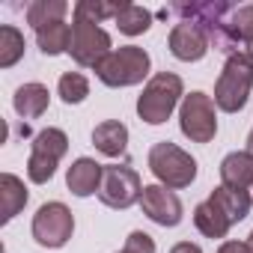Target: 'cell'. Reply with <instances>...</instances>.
Returning <instances> with one entry per match:
<instances>
[{"mask_svg": "<svg viewBox=\"0 0 253 253\" xmlns=\"http://www.w3.org/2000/svg\"><path fill=\"white\" fill-rule=\"evenodd\" d=\"M140 197H143V182H140L134 167H128V164H107L104 167L98 200L107 209L125 211V209H131L134 203H140Z\"/></svg>", "mask_w": 253, "mask_h": 253, "instance_id": "obj_7", "label": "cell"}, {"mask_svg": "<svg viewBox=\"0 0 253 253\" xmlns=\"http://www.w3.org/2000/svg\"><path fill=\"white\" fill-rule=\"evenodd\" d=\"M247 152L253 155V128H250V134H247Z\"/></svg>", "mask_w": 253, "mask_h": 253, "instance_id": "obj_29", "label": "cell"}, {"mask_svg": "<svg viewBox=\"0 0 253 253\" xmlns=\"http://www.w3.org/2000/svg\"><path fill=\"white\" fill-rule=\"evenodd\" d=\"M149 69H152V60H149V54L143 48H137V45H122V48H113L95 66V78L104 86L122 89V86H137V84H143V78H149Z\"/></svg>", "mask_w": 253, "mask_h": 253, "instance_id": "obj_2", "label": "cell"}, {"mask_svg": "<svg viewBox=\"0 0 253 253\" xmlns=\"http://www.w3.org/2000/svg\"><path fill=\"white\" fill-rule=\"evenodd\" d=\"M57 95H60L66 104H81V101L89 95V81H86V75H81V72H66V75H60Z\"/></svg>", "mask_w": 253, "mask_h": 253, "instance_id": "obj_24", "label": "cell"}, {"mask_svg": "<svg viewBox=\"0 0 253 253\" xmlns=\"http://www.w3.org/2000/svg\"><path fill=\"white\" fill-rule=\"evenodd\" d=\"M247 197H250V203H253V185H250V191H247Z\"/></svg>", "mask_w": 253, "mask_h": 253, "instance_id": "obj_31", "label": "cell"}, {"mask_svg": "<svg viewBox=\"0 0 253 253\" xmlns=\"http://www.w3.org/2000/svg\"><path fill=\"white\" fill-rule=\"evenodd\" d=\"M113 51L110 33L101 30L95 21L84 18V15H72V60L84 69H95L107 54Z\"/></svg>", "mask_w": 253, "mask_h": 253, "instance_id": "obj_8", "label": "cell"}, {"mask_svg": "<svg viewBox=\"0 0 253 253\" xmlns=\"http://www.w3.org/2000/svg\"><path fill=\"white\" fill-rule=\"evenodd\" d=\"M209 45H211V36L206 33V27L194 24V21H179L173 24L170 30V39H167V48L176 60L182 63H197L209 54Z\"/></svg>", "mask_w": 253, "mask_h": 253, "instance_id": "obj_11", "label": "cell"}, {"mask_svg": "<svg viewBox=\"0 0 253 253\" xmlns=\"http://www.w3.org/2000/svg\"><path fill=\"white\" fill-rule=\"evenodd\" d=\"M220 185L235 188V191H250L253 185V155L244 152H229L220 161Z\"/></svg>", "mask_w": 253, "mask_h": 253, "instance_id": "obj_15", "label": "cell"}, {"mask_svg": "<svg viewBox=\"0 0 253 253\" xmlns=\"http://www.w3.org/2000/svg\"><path fill=\"white\" fill-rule=\"evenodd\" d=\"M69 152V137L63 128H42L33 137L30 146V161H27V179L33 185H45L54 179L57 164L63 161V155Z\"/></svg>", "mask_w": 253, "mask_h": 253, "instance_id": "obj_6", "label": "cell"}, {"mask_svg": "<svg viewBox=\"0 0 253 253\" xmlns=\"http://www.w3.org/2000/svg\"><path fill=\"white\" fill-rule=\"evenodd\" d=\"M48 104H51V92H48L45 84H36V81L18 86L15 95H12V107L21 119H39L48 110Z\"/></svg>", "mask_w": 253, "mask_h": 253, "instance_id": "obj_16", "label": "cell"}, {"mask_svg": "<svg viewBox=\"0 0 253 253\" xmlns=\"http://www.w3.org/2000/svg\"><path fill=\"white\" fill-rule=\"evenodd\" d=\"M194 226L206 235V238H226V232H229V220H226V214L211 203V200H203L197 209H194Z\"/></svg>", "mask_w": 253, "mask_h": 253, "instance_id": "obj_19", "label": "cell"}, {"mask_svg": "<svg viewBox=\"0 0 253 253\" xmlns=\"http://www.w3.org/2000/svg\"><path fill=\"white\" fill-rule=\"evenodd\" d=\"M113 21H116L119 33H125V36H140V33H146L152 27V12L143 9V6H137V3H125V0H122L119 15Z\"/></svg>", "mask_w": 253, "mask_h": 253, "instance_id": "obj_22", "label": "cell"}, {"mask_svg": "<svg viewBox=\"0 0 253 253\" xmlns=\"http://www.w3.org/2000/svg\"><path fill=\"white\" fill-rule=\"evenodd\" d=\"M27 188H24V182L18 179V176H12V173H3L0 176V206H3V214H0V220L3 223H9L24 206H27Z\"/></svg>", "mask_w": 253, "mask_h": 253, "instance_id": "obj_18", "label": "cell"}, {"mask_svg": "<svg viewBox=\"0 0 253 253\" xmlns=\"http://www.w3.org/2000/svg\"><path fill=\"white\" fill-rule=\"evenodd\" d=\"M116 253H155V241H152V235H149V232L134 229L128 238H125V247H122V250H116Z\"/></svg>", "mask_w": 253, "mask_h": 253, "instance_id": "obj_26", "label": "cell"}, {"mask_svg": "<svg viewBox=\"0 0 253 253\" xmlns=\"http://www.w3.org/2000/svg\"><path fill=\"white\" fill-rule=\"evenodd\" d=\"M24 33L12 24L0 27V69H12L24 57Z\"/></svg>", "mask_w": 253, "mask_h": 253, "instance_id": "obj_23", "label": "cell"}, {"mask_svg": "<svg viewBox=\"0 0 253 253\" xmlns=\"http://www.w3.org/2000/svg\"><path fill=\"white\" fill-rule=\"evenodd\" d=\"M247 244H250V253H253V232H250V238H247Z\"/></svg>", "mask_w": 253, "mask_h": 253, "instance_id": "obj_30", "label": "cell"}, {"mask_svg": "<svg viewBox=\"0 0 253 253\" xmlns=\"http://www.w3.org/2000/svg\"><path fill=\"white\" fill-rule=\"evenodd\" d=\"M92 146L107 158H119L128 149V128L119 119H104L92 128Z\"/></svg>", "mask_w": 253, "mask_h": 253, "instance_id": "obj_14", "label": "cell"}, {"mask_svg": "<svg viewBox=\"0 0 253 253\" xmlns=\"http://www.w3.org/2000/svg\"><path fill=\"white\" fill-rule=\"evenodd\" d=\"M170 253H203V247L194 244V241H179V244L170 247Z\"/></svg>", "mask_w": 253, "mask_h": 253, "instance_id": "obj_28", "label": "cell"}, {"mask_svg": "<svg viewBox=\"0 0 253 253\" xmlns=\"http://www.w3.org/2000/svg\"><path fill=\"white\" fill-rule=\"evenodd\" d=\"M179 128L191 143H211L217 134V113L214 98L194 89L179 104Z\"/></svg>", "mask_w": 253, "mask_h": 253, "instance_id": "obj_5", "label": "cell"}, {"mask_svg": "<svg viewBox=\"0 0 253 253\" xmlns=\"http://www.w3.org/2000/svg\"><path fill=\"white\" fill-rule=\"evenodd\" d=\"M30 229H33L36 244L57 250V247H66L69 244V238L75 232V214L69 211L66 203H57L54 200V203L39 206V211L33 214V226Z\"/></svg>", "mask_w": 253, "mask_h": 253, "instance_id": "obj_9", "label": "cell"}, {"mask_svg": "<svg viewBox=\"0 0 253 253\" xmlns=\"http://www.w3.org/2000/svg\"><path fill=\"white\" fill-rule=\"evenodd\" d=\"M36 45H39V51L45 57L69 54V48H72V24L57 21V24H48V27L36 30Z\"/></svg>", "mask_w": 253, "mask_h": 253, "instance_id": "obj_20", "label": "cell"}, {"mask_svg": "<svg viewBox=\"0 0 253 253\" xmlns=\"http://www.w3.org/2000/svg\"><path fill=\"white\" fill-rule=\"evenodd\" d=\"M253 89V60L247 54H226V63L214 84V107L223 113H238Z\"/></svg>", "mask_w": 253, "mask_h": 253, "instance_id": "obj_3", "label": "cell"}, {"mask_svg": "<svg viewBox=\"0 0 253 253\" xmlns=\"http://www.w3.org/2000/svg\"><path fill=\"white\" fill-rule=\"evenodd\" d=\"M101 176H104V167L95 158H78L66 170V188L75 197H92L101 188Z\"/></svg>", "mask_w": 253, "mask_h": 253, "instance_id": "obj_13", "label": "cell"}, {"mask_svg": "<svg viewBox=\"0 0 253 253\" xmlns=\"http://www.w3.org/2000/svg\"><path fill=\"white\" fill-rule=\"evenodd\" d=\"M185 98V84L173 72H158L146 81L143 92L137 95V116L149 125H161L173 116L176 104Z\"/></svg>", "mask_w": 253, "mask_h": 253, "instance_id": "obj_1", "label": "cell"}, {"mask_svg": "<svg viewBox=\"0 0 253 253\" xmlns=\"http://www.w3.org/2000/svg\"><path fill=\"white\" fill-rule=\"evenodd\" d=\"M140 209L143 214L158 223V226H179L182 217H185V209H182V200L164 188V185H143V197H140Z\"/></svg>", "mask_w": 253, "mask_h": 253, "instance_id": "obj_10", "label": "cell"}, {"mask_svg": "<svg viewBox=\"0 0 253 253\" xmlns=\"http://www.w3.org/2000/svg\"><path fill=\"white\" fill-rule=\"evenodd\" d=\"M69 12V3L66 0H33V3L27 6V24L33 30H42L48 24H57L63 21Z\"/></svg>", "mask_w": 253, "mask_h": 253, "instance_id": "obj_21", "label": "cell"}, {"mask_svg": "<svg viewBox=\"0 0 253 253\" xmlns=\"http://www.w3.org/2000/svg\"><path fill=\"white\" fill-rule=\"evenodd\" d=\"M209 200L226 214V220L229 223H238V220H244L247 214H250V197H247V191H235V188H226V185H217L211 194H209Z\"/></svg>", "mask_w": 253, "mask_h": 253, "instance_id": "obj_17", "label": "cell"}, {"mask_svg": "<svg viewBox=\"0 0 253 253\" xmlns=\"http://www.w3.org/2000/svg\"><path fill=\"white\" fill-rule=\"evenodd\" d=\"M217 45H226L229 54H247L253 60V6H238L223 18Z\"/></svg>", "mask_w": 253, "mask_h": 253, "instance_id": "obj_12", "label": "cell"}, {"mask_svg": "<svg viewBox=\"0 0 253 253\" xmlns=\"http://www.w3.org/2000/svg\"><path fill=\"white\" fill-rule=\"evenodd\" d=\"M149 170L158 179V185L170 191L191 188V182L197 179V161L191 158V152H185L170 140H161L149 149Z\"/></svg>", "mask_w": 253, "mask_h": 253, "instance_id": "obj_4", "label": "cell"}, {"mask_svg": "<svg viewBox=\"0 0 253 253\" xmlns=\"http://www.w3.org/2000/svg\"><path fill=\"white\" fill-rule=\"evenodd\" d=\"M217 253H250V244L247 241H223L217 247Z\"/></svg>", "mask_w": 253, "mask_h": 253, "instance_id": "obj_27", "label": "cell"}, {"mask_svg": "<svg viewBox=\"0 0 253 253\" xmlns=\"http://www.w3.org/2000/svg\"><path fill=\"white\" fill-rule=\"evenodd\" d=\"M119 6L122 3H116V0H113V3H110V0H78L75 9H72V15H84V18L101 24L104 18H116L119 15Z\"/></svg>", "mask_w": 253, "mask_h": 253, "instance_id": "obj_25", "label": "cell"}]
</instances>
